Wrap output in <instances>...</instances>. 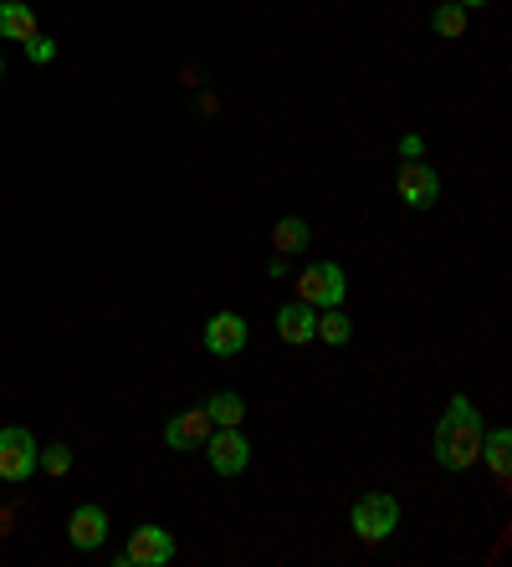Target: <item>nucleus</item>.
<instances>
[{
    "label": "nucleus",
    "instance_id": "obj_1",
    "mask_svg": "<svg viewBox=\"0 0 512 567\" xmlns=\"http://www.w3.org/2000/svg\"><path fill=\"white\" fill-rule=\"evenodd\" d=\"M482 410L467 394H451V404L441 410V424H436V465L441 471H472L482 461Z\"/></svg>",
    "mask_w": 512,
    "mask_h": 567
},
{
    "label": "nucleus",
    "instance_id": "obj_2",
    "mask_svg": "<svg viewBox=\"0 0 512 567\" xmlns=\"http://www.w3.org/2000/svg\"><path fill=\"white\" fill-rule=\"evenodd\" d=\"M349 527H354L359 542L375 547V542H385L390 532H400V502H395L390 491H365L349 512Z\"/></svg>",
    "mask_w": 512,
    "mask_h": 567
},
{
    "label": "nucleus",
    "instance_id": "obj_3",
    "mask_svg": "<svg viewBox=\"0 0 512 567\" xmlns=\"http://www.w3.org/2000/svg\"><path fill=\"white\" fill-rule=\"evenodd\" d=\"M37 435H31L27 424H6L0 430V481L6 486H27L31 475H37Z\"/></svg>",
    "mask_w": 512,
    "mask_h": 567
},
{
    "label": "nucleus",
    "instance_id": "obj_4",
    "mask_svg": "<svg viewBox=\"0 0 512 567\" xmlns=\"http://www.w3.org/2000/svg\"><path fill=\"white\" fill-rule=\"evenodd\" d=\"M205 461H211V471L216 475H242L246 465H252V440L242 435V424H216L211 435H205Z\"/></svg>",
    "mask_w": 512,
    "mask_h": 567
},
{
    "label": "nucleus",
    "instance_id": "obj_5",
    "mask_svg": "<svg viewBox=\"0 0 512 567\" xmlns=\"http://www.w3.org/2000/svg\"><path fill=\"white\" fill-rule=\"evenodd\" d=\"M175 557V532H164L160 522H144V527L129 532V547H123L113 563L119 567H164Z\"/></svg>",
    "mask_w": 512,
    "mask_h": 567
},
{
    "label": "nucleus",
    "instance_id": "obj_6",
    "mask_svg": "<svg viewBox=\"0 0 512 567\" xmlns=\"http://www.w3.org/2000/svg\"><path fill=\"white\" fill-rule=\"evenodd\" d=\"M344 297H349V277H344V266L338 261H318V266H308V271L297 277V302L344 307Z\"/></svg>",
    "mask_w": 512,
    "mask_h": 567
},
{
    "label": "nucleus",
    "instance_id": "obj_7",
    "mask_svg": "<svg viewBox=\"0 0 512 567\" xmlns=\"http://www.w3.org/2000/svg\"><path fill=\"white\" fill-rule=\"evenodd\" d=\"M395 189H400V199L410 205V210H431V205H441V174H436L426 158H405L400 174H395Z\"/></svg>",
    "mask_w": 512,
    "mask_h": 567
},
{
    "label": "nucleus",
    "instance_id": "obj_8",
    "mask_svg": "<svg viewBox=\"0 0 512 567\" xmlns=\"http://www.w3.org/2000/svg\"><path fill=\"white\" fill-rule=\"evenodd\" d=\"M68 542L78 547V553H98V547L109 542V512H103L98 502L72 506V516H68Z\"/></svg>",
    "mask_w": 512,
    "mask_h": 567
},
{
    "label": "nucleus",
    "instance_id": "obj_9",
    "mask_svg": "<svg viewBox=\"0 0 512 567\" xmlns=\"http://www.w3.org/2000/svg\"><path fill=\"white\" fill-rule=\"evenodd\" d=\"M205 353H216V358H236L246 348V338H252V328H246V317L242 312H216L211 322H205Z\"/></svg>",
    "mask_w": 512,
    "mask_h": 567
},
{
    "label": "nucleus",
    "instance_id": "obj_10",
    "mask_svg": "<svg viewBox=\"0 0 512 567\" xmlns=\"http://www.w3.org/2000/svg\"><path fill=\"white\" fill-rule=\"evenodd\" d=\"M211 430H216V424H211L205 404H195V410H180L175 420L164 424V445H170V450H201Z\"/></svg>",
    "mask_w": 512,
    "mask_h": 567
},
{
    "label": "nucleus",
    "instance_id": "obj_11",
    "mask_svg": "<svg viewBox=\"0 0 512 567\" xmlns=\"http://www.w3.org/2000/svg\"><path fill=\"white\" fill-rule=\"evenodd\" d=\"M277 338H283V343H293V348L318 343V307H308V302L277 307Z\"/></svg>",
    "mask_w": 512,
    "mask_h": 567
},
{
    "label": "nucleus",
    "instance_id": "obj_12",
    "mask_svg": "<svg viewBox=\"0 0 512 567\" xmlns=\"http://www.w3.org/2000/svg\"><path fill=\"white\" fill-rule=\"evenodd\" d=\"M272 246H277V256H303L313 246V225L303 215H283L272 225Z\"/></svg>",
    "mask_w": 512,
    "mask_h": 567
},
{
    "label": "nucleus",
    "instance_id": "obj_13",
    "mask_svg": "<svg viewBox=\"0 0 512 567\" xmlns=\"http://www.w3.org/2000/svg\"><path fill=\"white\" fill-rule=\"evenodd\" d=\"M482 455H487V471L508 491V471H512V430H487L482 435Z\"/></svg>",
    "mask_w": 512,
    "mask_h": 567
},
{
    "label": "nucleus",
    "instance_id": "obj_14",
    "mask_svg": "<svg viewBox=\"0 0 512 567\" xmlns=\"http://www.w3.org/2000/svg\"><path fill=\"white\" fill-rule=\"evenodd\" d=\"M0 37H6V41L37 37V16H31L27 0H0Z\"/></svg>",
    "mask_w": 512,
    "mask_h": 567
},
{
    "label": "nucleus",
    "instance_id": "obj_15",
    "mask_svg": "<svg viewBox=\"0 0 512 567\" xmlns=\"http://www.w3.org/2000/svg\"><path fill=\"white\" fill-rule=\"evenodd\" d=\"M205 414H211V424H242L246 420V399L236 394V389H216V394L205 399Z\"/></svg>",
    "mask_w": 512,
    "mask_h": 567
},
{
    "label": "nucleus",
    "instance_id": "obj_16",
    "mask_svg": "<svg viewBox=\"0 0 512 567\" xmlns=\"http://www.w3.org/2000/svg\"><path fill=\"white\" fill-rule=\"evenodd\" d=\"M318 338H324L328 348H344L354 338V322H349V312L344 307H324L318 312Z\"/></svg>",
    "mask_w": 512,
    "mask_h": 567
},
{
    "label": "nucleus",
    "instance_id": "obj_17",
    "mask_svg": "<svg viewBox=\"0 0 512 567\" xmlns=\"http://www.w3.org/2000/svg\"><path fill=\"white\" fill-rule=\"evenodd\" d=\"M431 31L436 37H467V6H457V0H441V6H436L431 11Z\"/></svg>",
    "mask_w": 512,
    "mask_h": 567
},
{
    "label": "nucleus",
    "instance_id": "obj_18",
    "mask_svg": "<svg viewBox=\"0 0 512 567\" xmlns=\"http://www.w3.org/2000/svg\"><path fill=\"white\" fill-rule=\"evenodd\" d=\"M37 471H47V475H68V471H72V445H41Z\"/></svg>",
    "mask_w": 512,
    "mask_h": 567
},
{
    "label": "nucleus",
    "instance_id": "obj_19",
    "mask_svg": "<svg viewBox=\"0 0 512 567\" xmlns=\"http://www.w3.org/2000/svg\"><path fill=\"white\" fill-rule=\"evenodd\" d=\"M21 47H27V56H31V62H37V66L57 62V41H52V37H41V31H37V37H27V41H21Z\"/></svg>",
    "mask_w": 512,
    "mask_h": 567
},
{
    "label": "nucleus",
    "instance_id": "obj_20",
    "mask_svg": "<svg viewBox=\"0 0 512 567\" xmlns=\"http://www.w3.org/2000/svg\"><path fill=\"white\" fill-rule=\"evenodd\" d=\"M400 158H426V138H420V133H405V138H400Z\"/></svg>",
    "mask_w": 512,
    "mask_h": 567
},
{
    "label": "nucleus",
    "instance_id": "obj_21",
    "mask_svg": "<svg viewBox=\"0 0 512 567\" xmlns=\"http://www.w3.org/2000/svg\"><path fill=\"white\" fill-rule=\"evenodd\" d=\"M267 277H272V281L287 277V256H272V261H267Z\"/></svg>",
    "mask_w": 512,
    "mask_h": 567
},
{
    "label": "nucleus",
    "instance_id": "obj_22",
    "mask_svg": "<svg viewBox=\"0 0 512 567\" xmlns=\"http://www.w3.org/2000/svg\"><path fill=\"white\" fill-rule=\"evenodd\" d=\"M457 6H467V11H472V6H487V0H457Z\"/></svg>",
    "mask_w": 512,
    "mask_h": 567
},
{
    "label": "nucleus",
    "instance_id": "obj_23",
    "mask_svg": "<svg viewBox=\"0 0 512 567\" xmlns=\"http://www.w3.org/2000/svg\"><path fill=\"white\" fill-rule=\"evenodd\" d=\"M0 78H6V56H0Z\"/></svg>",
    "mask_w": 512,
    "mask_h": 567
}]
</instances>
